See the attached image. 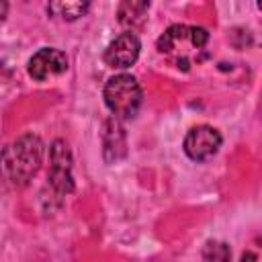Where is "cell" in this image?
I'll use <instances>...</instances> for the list:
<instances>
[{
  "instance_id": "6da1fadb",
  "label": "cell",
  "mask_w": 262,
  "mask_h": 262,
  "mask_svg": "<svg viewBox=\"0 0 262 262\" xmlns=\"http://www.w3.org/2000/svg\"><path fill=\"white\" fill-rule=\"evenodd\" d=\"M45 145L39 135L25 133L0 151V180L10 188H25L39 172Z\"/></svg>"
},
{
  "instance_id": "7a4b0ae2",
  "label": "cell",
  "mask_w": 262,
  "mask_h": 262,
  "mask_svg": "<svg viewBox=\"0 0 262 262\" xmlns=\"http://www.w3.org/2000/svg\"><path fill=\"white\" fill-rule=\"evenodd\" d=\"M207 43H209L207 29L190 27V25H172L158 39V51L166 55L170 61H174L178 68L182 66L184 70H188V66L194 59L196 61L201 59Z\"/></svg>"
},
{
  "instance_id": "3957f363",
  "label": "cell",
  "mask_w": 262,
  "mask_h": 262,
  "mask_svg": "<svg viewBox=\"0 0 262 262\" xmlns=\"http://www.w3.org/2000/svg\"><path fill=\"white\" fill-rule=\"evenodd\" d=\"M104 104L106 108L117 117V119H131L141 106V86L131 74H117L111 76L104 84L102 90Z\"/></svg>"
},
{
  "instance_id": "277c9868",
  "label": "cell",
  "mask_w": 262,
  "mask_h": 262,
  "mask_svg": "<svg viewBox=\"0 0 262 262\" xmlns=\"http://www.w3.org/2000/svg\"><path fill=\"white\" fill-rule=\"evenodd\" d=\"M49 188L57 196H66L74 190L72 176V151L63 139H55L49 147Z\"/></svg>"
},
{
  "instance_id": "5b68a950",
  "label": "cell",
  "mask_w": 262,
  "mask_h": 262,
  "mask_svg": "<svg viewBox=\"0 0 262 262\" xmlns=\"http://www.w3.org/2000/svg\"><path fill=\"white\" fill-rule=\"evenodd\" d=\"M221 133L211 127V125H194L186 131L182 147L184 154L192 160V162H207L211 160L219 147H221Z\"/></svg>"
},
{
  "instance_id": "8992f818",
  "label": "cell",
  "mask_w": 262,
  "mask_h": 262,
  "mask_svg": "<svg viewBox=\"0 0 262 262\" xmlns=\"http://www.w3.org/2000/svg\"><path fill=\"white\" fill-rule=\"evenodd\" d=\"M139 51H141V43H139L137 35L131 33V31H125V33H121L119 37H115L106 45L102 59H104V63L108 68L127 70L137 61Z\"/></svg>"
},
{
  "instance_id": "52a82bcc",
  "label": "cell",
  "mask_w": 262,
  "mask_h": 262,
  "mask_svg": "<svg viewBox=\"0 0 262 262\" xmlns=\"http://www.w3.org/2000/svg\"><path fill=\"white\" fill-rule=\"evenodd\" d=\"M66 70H68V55L55 47L39 49L37 53H33V57L27 63L29 76L37 82H45L49 78L61 76Z\"/></svg>"
},
{
  "instance_id": "ba28073f",
  "label": "cell",
  "mask_w": 262,
  "mask_h": 262,
  "mask_svg": "<svg viewBox=\"0 0 262 262\" xmlns=\"http://www.w3.org/2000/svg\"><path fill=\"white\" fill-rule=\"evenodd\" d=\"M92 0H49L47 2V12L53 18L59 20H78L80 16H84L90 8Z\"/></svg>"
},
{
  "instance_id": "9c48e42d",
  "label": "cell",
  "mask_w": 262,
  "mask_h": 262,
  "mask_svg": "<svg viewBox=\"0 0 262 262\" xmlns=\"http://www.w3.org/2000/svg\"><path fill=\"white\" fill-rule=\"evenodd\" d=\"M149 2L151 0H121V6H119L121 23L133 25L135 20H141L149 8Z\"/></svg>"
},
{
  "instance_id": "30bf717a",
  "label": "cell",
  "mask_w": 262,
  "mask_h": 262,
  "mask_svg": "<svg viewBox=\"0 0 262 262\" xmlns=\"http://www.w3.org/2000/svg\"><path fill=\"white\" fill-rule=\"evenodd\" d=\"M229 256H231V250L223 242H207V246L203 250L205 260H229Z\"/></svg>"
},
{
  "instance_id": "8fae6325",
  "label": "cell",
  "mask_w": 262,
  "mask_h": 262,
  "mask_svg": "<svg viewBox=\"0 0 262 262\" xmlns=\"http://www.w3.org/2000/svg\"><path fill=\"white\" fill-rule=\"evenodd\" d=\"M6 14H8V2L6 0H0V23H4Z\"/></svg>"
}]
</instances>
